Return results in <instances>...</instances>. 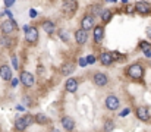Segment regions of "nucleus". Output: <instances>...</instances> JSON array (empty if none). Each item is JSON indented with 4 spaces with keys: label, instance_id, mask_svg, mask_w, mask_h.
I'll return each mask as SVG.
<instances>
[{
    "label": "nucleus",
    "instance_id": "9b49d317",
    "mask_svg": "<svg viewBox=\"0 0 151 132\" xmlns=\"http://www.w3.org/2000/svg\"><path fill=\"white\" fill-rule=\"evenodd\" d=\"M62 126L69 132L73 131V129H75V120H73L70 116H63V118H62Z\"/></svg>",
    "mask_w": 151,
    "mask_h": 132
},
{
    "label": "nucleus",
    "instance_id": "1a4fd4ad",
    "mask_svg": "<svg viewBox=\"0 0 151 132\" xmlns=\"http://www.w3.org/2000/svg\"><path fill=\"white\" fill-rule=\"evenodd\" d=\"M137 118H138L139 120H142V122H147V120L150 119V112H148V107H145V106L138 107V109H137Z\"/></svg>",
    "mask_w": 151,
    "mask_h": 132
},
{
    "label": "nucleus",
    "instance_id": "b1692460",
    "mask_svg": "<svg viewBox=\"0 0 151 132\" xmlns=\"http://www.w3.org/2000/svg\"><path fill=\"white\" fill-rule=\"evenodd\" d=\"M59 38H60V40H63L65 43H68V41H69V35H68V32H66V31H59Z\"/></svg>",
    "mask_w": 151,
    "mask_h": 132
},
{
    "label": "nucleus",
    "instance_id": "ddd939ff",
    "mask_svg": "<svg viewBox=\"0 0 151 132\" xmlns=\"http://www.w3.org/2000/svg\"><path fill=\"white\" fill-rule=\"evenodd\" d=\"M0 78L3 81H10L12 79V71L7 65H1L0 66Z\"/></svg>",
    "mask_w": 151,
    "mask_h": 132
},
{
    "label": "nucleus",
    "instance_id": "e433bc0d",
    "mask_svg": "<svg viewBox=\"0 0 151 132\" xmlns=\"http://www.w3.org/2000/svg\"><path fill=\"white\" fill-rule=\"evenodd\" d=\"M144 53H145V56H147V57H151V48L150 50H145Z\"/></svg>",
    "mask_w": 151,
    "mask_h": 132
},
{
    "label": "nucleus",
    "instance_id": "4c0bfd02",
    "mask_svg": "<svg viewBox=\"0 0 151 132\" xmlns=\"http://www.w3.org/2000/svg\"><path fill=\"white\" fill-rule=\"evenodd\" d=\"M29 28H31V27H29V25H24V32H27V31H28V30H29Z\"/></svg>",
    "mask_w": 151,
    "mask_h": 132
},
{
    "label": "nucleus",
    "instance_id": "6ab92c4d",
    "mask_svg": "<svg viewBox=\"0 0 151 132\" xmlns=\"http://www.w3.org/2000/svg\"><path fill=\"white\" fill-rule=\"evenodd\" d=\"M27 128H28V126L25 125L24 118H16V120H15V129L18 132H24Z\"/></svg>",
    "mask_w": 151,
    "mask_h": 132
},
{
    "label": "nucleus",
    "instance_id": "7ed1b4c3",
    "mask_svg": "<svg viewBox=\"0 0 151 132\" xmlns=\"http://www.w3.org/2000/svg\"><path fill=\"white\" fill-rule=\"evenodd\" d=\"M78 9L76 0H63V12L66 15H73Z\"/></svg>",
    "mask_w": 151,
    "mask_h": 132
},
{
    "label": "nucleus",
    "instance_id": "c756f323",
    "mask_svg": "<svg viewBox=\"0 0 151 132\" xmlns=\"http://www.w3.org/2000/svg\"><path fill=\"white\" fill-rule=\"evenodd\" d=\"M141 48H142L144 51H145V50H150V44L147 43V41H142V43H141Z\"/></svg>",
    "mask_w": 151,
    "mask_h": 132
},
{
    "label": "nucleus",
    "instance_id": "7c9ffc66",
    "mask_svg": "<svg viewBox=\"0 0 151 132\" xmlns=\"http://www.w3.org/2000/svg\"><path fill=\"white\" fill-rule=\"evenodd\" d=\"M15 1H16V0H4V6H6V7H10V6L15 4Z\"/></svg>",
    "mask_w": 151,
    "mask_h": 132
},
{
    "label": "nucleus",
    "instance_id": "72a5a7b5",
    "mask_svg": "<svg viewBox=\"0 0 151 132\" xmlns=\"http://www.w3.org/2000/svg\"><path fill=\"white\" fill-rule=\"evenodd\" d=\"M29 16H31V18H35V16H37V10H35V9H31V10H29Z\"/></svg>",
    "mask_w": 151,
    "mask_h": 132
},
{
    "label": "nucleus",
    "instance_id": "412c9836",
    "mask_svg": "<svg viewBox=\"0 0 151 132\" xmlns=\"http://www.w3.org/2000/svg\"><path fill=\"white\" fill-rule=\"evenodd\" d=\"M101 21L104 22V24H107L110 19H111V12L109 10V9H103V12H101Z\"/></svg>",
    "mask_w": 151,
    "mask_h": 132
},
{
    "label": "nucleus",
    "instance_id": "20e7f679",
    "mask_svg": "<svg viewBox=\"0 0 151 132\" xmlns=\"http://www.w3.org/2000/svg\"><path fill=\"white\" fill-rule=\"evenodd\" d=\"M25 40L29 44H35L38 41V30L35 27H31L27 32H25Z\"/></svg>",
    "mask_w": 151,
    "mask_h": 132
},
{
    "label": "nucleus",
    "instance_id": "39448f33",
    "mask_svg": "<svg viewBox=\"0 0 151 132\" xmlns=\"http://www.w3.org/2000/svg\"><path fill=\"white\" fill-rule=\"evenodd\" d=\"M15 30H16V22L13 19H7V21H4L1 24V31L6 35H10L12 32H15Z\"/></svg>",
    "mask_w": 151,
    "mask_h": 132
},
{
    "label": "nucleus",
    "instance_id": "ea45409f",
    "mask_svg": "<svg viewBox=\"0 0 151 132\" xmlns=\"http://www.w3.org/2000/svg\"><path fill=\"white\" fill-rule=\"evenodd\" d=\"M107 1H113V3H114V1H117V0H107Z\"/></svg>",
    "mask_w": 151,
    "mask_h": 132
},
{
    "label": "nucleus",
    "instance_id": "473e14b6",
    "mask_svg": "<svg viewBox=\"0 0 151 132\" xmlns=\"http://www.w3.org/2000/svg\"><path fill=\"white\" fill-rule=\"evenodd\" d=\"M129 112H131L129 109H125V110L120 113V118H125V116H128V115H129Z\"/></svg>",
    "mask_w": 151,
    "mask_h": 132
},
{
    "label": "nucleus",
    "instance_id": "423d86ee",
    "mask_svg": "<svg viewBox=\"0 0 151 132\" xmlns=\"http://www.w3.org/2000/svg\"><path fill=\"white\" fill-rule=\"evenodd\" d=\"M119 106H120V101L116 95H109L106 98V107L109 110H116V109H119Z\"/></svg>",
    "mask_w": 151,
    "mask_h": 132
},
{
    "label": "nucleus",
    "instance_id": "f3484780",
    "mask_svg": "<svg viewBox=\"0 0 151 132\" xmlns=\"http://www.w3.org/2000/svg\"><path fill=\"white\" fill-rule=\"evenodd\" d=\"M34 120H35L37 123H40V125H47V123H50V119H49L46 115H43V113H37V115L34 116Z\"/></svg>",
    "mask_w": 151,
    "mask_h": 132
},
{
    "label": "nucleus",
    "instance_id": "393cba45",
    "mask_svg": "<svg viewBox=\"0 0 151 132\" xmlns=\"http://www.w3.org/2000/svg\"><path fill=\"white\" fill-rule=\"evenodd\" d=\"M24 122H25L27 126H29V125H31L32 122H35V120H34V118H32L31 115H25V116H24Z\"/></svg>",
    "mask_w": 151,
    "mask_h": 132
},
{
    "label": "nucleus",
    "instance_id": "c85d7f7f",
    "mask_svg": "<svg viewBox=\"0 0 151 132\" xmlns=\"http://www.w3.org/2000/svg\"><path fill=\"white\" fill-rule=\"evenodd\" d=\"M87 65H88V60H87L85 57H81V59H79V66H82V68H85Z\"/></svg>",
    "mask_w": 151,
    "mask_h": 132
},
{
    "label": "nucleus",
    "instance_id": "4be33fe9",
    "mask_svg": "<svg viewBox=\"0 0 151 132\" xmlns=\"http://www.w3.org/2000/svg\"><path fill=\"white\" fill-rule=\"evenodd\" d=\"M101 6L100 4H94V6H91V15L93 16H99V15H101Z\"/></svg>",
    "mask_w": 151,
    "mask_h": 132
},
{
    "label": "nucleus",
    "instance_id": "a211bd4d",
    "mask_svg": "<svg viewBox=\"0 0 151 132\" xmlns=\"http://www.w3.org/2000/svg\"><path fill=\"white\" fill-rule=\"evenodd\" d=\"M104 37V30L103 27H94V41L96 43H100Z\"/></svg>",
    "mask_w": 151,
    "mask_h": 132
},
{
    "label": "nucleus",
    "instance_id": "a19ab883",
    "mask_svg": "<svg viewBox=\"0 0 151 132\" xmlns=\"http://www.w3.org/2000/svg\"><path fill=\"white\" fill-rule=\"evenodd\" d=\"M122 1H123V3H128V0H122Z\"/></svg>",
    "mask_w": 151,
    "mask_h": 132
},
{
    "label": "nucleus",
    "instance_id": "f03ea898",
    "mask_svg": "<svg viewBox=\"0 0 151 132\" xmlns=\"http://www.w3.org/2000/svg\"><path fill=\"white\" fill-rule=\"evenodd\" d=\"M94 22H96V16H93V15H85V16L81 19V28L85 30V31L94 30Z\"/></svg>",
    "mask_w": 151,
    "mask_h": 132
},
{
    "label": "nucleus",
    "instance_id": "2eb2a0df",
    "mask_svg": "<svg viewBox=\"0 0 151 132\" xmlns=\"http://www.w3.org/2000/svg\"><path fill=\"white\" fill-rule=\"evenodd\" d=\"M65 88H66V91H68V92H75V91L78 89V81H76L75 78L68 79V81H66V85H65Z\"/></svg>",
    "mask_w": 151,
    "mask_h": 132
},
{
    "label": "nucleus",
    "instance_id": "dca6fc26",
    "mask_svg": "<svg viewBox=\"0 0 151 132\" xmlns=\"http://www.w3.org/2000/svg\"><path fill=\"white\" fill-rule=\"evenodd\" d=\"M100 62H101V65H104V66H109V65H111V63H113L111 53H101Z\"/></svg>",
    "mask_w": 151,
    "mask_h": 132
},
{
    "label": "nucleus",
    "instance_id": "a878e982",
    "mask_svg": "<svg viewBox=\"0 0 151 132\" xmlns=\"http://www.w3.org/2000/svg\"><path fill=\"white\" fill-rule=\"evenodd\" d=\"M0 43L3 44L4 47H9L12 41H10V38H9V37H0Z\"/></svg>",
    "mask_w": 151,
    "mask_h": 132
},
{
    "label": "nucleus",
    "instance_id": "f704fd0d",
    "mask_svg": "<svg viewBox=\"0 0 151 132\" xmlns=\"http://www.w3.org/2000/svg\"><path fill=\"white\" fill-rule=\"evenodd\" d=\"M10 84H12V87H16L18 85V79H10Z\"/></svg>",
    "mask_w": 151,
    "mask_h": 132
},
{
    "label": "nucleus",
    "instance_id": "4468645a",
    "mask_svg": "<svg viewBox=\"0 0 151 132\" xmlns=\"http://www.w3.org/2000/svg\"><path fill=\"white\" fill-rule=\"evenodd\" d=\"M73 71H75V65H73L72 62H66V63L60 68V74L65 75V76H66V75H70Z\"/></svg>",
    "mask_w": 151,
    "mask_h": 132
},
{
    "label": "nucleus",
    "instance_id": "f8f14e48",
    "mask_svg": "<svg viewBox=\"0 0 151 132\" xmlns=\"http://www.w3.org/2000/svg\"><path fill=\"white\" fill-rule=\"evenodd\" d=\"M75 40H76V43L78 44H85L87 43V40H88V32L85 31V30H78L76 32H75Z\"/></svg>",
    "mask_w": 151,
    "mask_h": 132
},
{
    "label": "nucleus",
    "instance_id": "c9c22d12",
    "mask_svg": "<svg viewBox=\"0 0 151 132\" xmlns=\"http://www.w3.org/2000/svg\"><path fill=\"white\" fill-rule=\"evenodd\" d=\"M147 35H148V38L151 40V27H148V28H147Z\"/></svg>",
    "mask_w": 151,
    "mask_h": 132
},
{
    "label": "nucleus",
    "instance_id": "5701e85b",
    "mask_svg": "<svg viewBox=\"0 0 151 132\" xmlns=\"http://www.w3.org/2000/svg\"><path fill=\"white\" fill-rule=\"evenodd\" d=\"M113 129H114V123H113V120H110V119H109V120H106V122H104V131L106 132H111Z\"/></svg>",
    "mask_w": 151,
    "mask_h": 132
},
{
    "label": "nucleus",
    "instance_id": "bb28decb",
    "mask_svg": "<svg viewBox=\"0 0 151 132\" xmlns=\"http://www.w3.org/2000/svg\"><path fill=\"white\" fill-rule=\"evenodd\" d=\"M12 66H13V69H19V68H18V57H16L15 54L12 56Z\"/></svg>",
    "mask_w": 151,
    "mask_h": 132
},
{
    "label": "nucleus",
    "instance_id": "0eeeda50",
    "mask_svg": "<svg viewBox=\"0 0 151 132\" xmlns=\"http://www.w3.org/2000/svg\"><path fill=\"white\" fill-rule=\"evenodd\" d=\"M19 79H21L24 87H32L34 85V75L29 74V72H22Z\"/></svg>",
    "mask_w": 151,
    "mask_h": 132
},
{
    "label": "nucleus",
    "instance_id": "58836bf2",
    "mask_svg": "<svg viewBox=\"0 0 151 132\" xmlns=\"http://www.w3.org/2000/svg\"><path fill=\"white\" fill-rule=\"evenodd\" d=\"M50 132H60V129H57V128H51Z\"/></svg>",
    "mask_w": 151,
    "mask_h": 132
},
{
    "label": "nucleus",
    "instance_id": "6e6552de",
    "mask_svg": "<svg viewBox=\"0 0 151 132\" xmlns=\"http://www.w3.org/2000/svg\"><path fill=\"white\" fill-rule=\"evenodd\" d=\"M135 9L138 13H142V15H147L151 12V4L147 1H137L135 3Z\"/></svg>",
    "mask_w": 151,
    "mask_h": 132
},
{
    "label": "nucleus",
    "instance_id": "cd10ccee",
    "mask_svg": "<svg viewBox=\"0 0 151 132\" xmlns=\"http://www.w3.org/2000/svg\"><path fill=\"white\" fill-rule=\"evenodd\" d=\"M87 60H88V65H94L97 59H96V57H94L93 54H90V56H87Z\"/></svg>",
    "mask_w": 151,
    "mask_h": 132
},
{
    "label": "nucleus",
    "instance_id": "aec40b11",
    "mask_svg": "<svg viewBox=\"0 0 151 132\" xmlns=\"http://www.w3.org/2000/svg\"><path fill=\"white\" fill-rule=\"evenodd\" d=\"M43 30L47 32V34H53L56 31V25L51 22V21H44L43 22Z\"/></svg>",
    "mask_w": 151,
    "mask_h": 132
},
{
    "label": "nucleus",
    "instance_id": "9d476101",
    "mask_svg": "<svg viewBox=\"0 0 151 132\" xmlns=\"http://www.w3.org/2000/svg\"><path fill=\"white\" fill-rule=\"evenodd\" d=\"M107 82H109V78H107L106 74L97 72V74L94 75V84H96L97 87H104V85H107Z\"/></svg>",
    "mask_w": 151,
    "mask_h": 132
},
{
    "label": "nucleus",
    "instance_id": "f257e3e1",
    "mask_svg": "<svg viewBox=\"0 0 151 132\" xmlns=\"http://www.w3.org/2000/svg\"><path fill=\"white\" fill-rule=\"evenodd\" d=\"M128 75L132 79H141L142 75H144V69H142L141 65H131L128 68Z\"/></svg>",
    "mask_w": 151,
    "mask_h": 132
},
{
    "label": "nucleus",
    "instance_id": "2f4dec72",
    "mask_svg": "<svg viewBox=\"0 0 151 132\" xmlns=\"http://www.w3.org/2000/svg\"><path fill=\"white\" fill-rule=\"evenodd\" d=\"M111 57H113V60H117V59L120 57V54H119L117 51H111Z\"/></svg>",
    "mask_w": 151,
    "mask_h": 132
}]
</instances>
